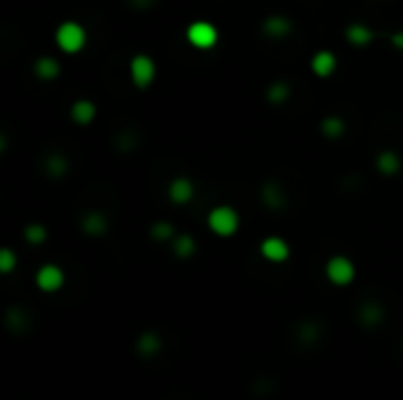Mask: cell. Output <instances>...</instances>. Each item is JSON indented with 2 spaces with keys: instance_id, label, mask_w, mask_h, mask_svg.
Returning <instances> with one entry per match:
<instances>
[{
  "instance_id": "8fae6325",
  "label": "cell",
  "mask_w": 403,
  "mask_h": 400,
  "mask_svg": "<svg viewBox=\"0 0 403 400\" xmlns=\"http://www.w3.org/2000/svg\"><path fill=\"white\" fill-rule=\"evenodd\" d=\"M193 193H196V188H193V181L186 179V177H174L170 184H167V198L174 205H186Z\"/></svg>"
},
{
  "instance_id": "d4e9b609",
  "label": "cell",
  "mask_w": 403,
  "mask_h": 400,
  "mask_svg": "<svg viewBox=\"0 0 403 400\" xmlns=\"http://www.w3.org/2000/svg\"><path fill=\"white\" fill-rule=\"evenodd\" d=\"M17 266V254L12 247H3L0 250V273H12Z\"/></svg>"
},
{
  "instance_id": "9c48e42d",
  "label": "cell",
  "mask_w": 403,
  "mask_h": 400,
  "mask_svg": "<svg viewBox=\"0 0 403 400\" xmlns=\"http://www.w3.org/2000/svg\"><path fill=\"white\" fill-rule=\"evenodd\" d=\"M262 33L271 40H283L293 33V22L290 17L286 15H269L264 22H262Z\"/></svg>"
},
{
  "instance_id": "4fadbf2b",
  "label": "cell",
  "mask_w": 403,
  "mask_h": 400,
  "mask_svg": "<svg viewBox=\"0 0 403 400\" xmlns=\"http://www.w3.org/2000/svg\"><path fill=\"white\" fill-rule=\"evenodd\" d=\"M69 116L71 120L76 125H90L92 120L97 118V106H95V101H90V99H78V101H73L71 108H69Z\"/></svg>"
},
{
  "instance_id": "e0dca14e",
  "label": "cell",
  "mask_w": 403,
  "mask_h": 400,
  "mask_svg": "<svg viewBox=\"0 0 403 400\" xmlns=\"http://www.w3.org/2000/svg\"><path fill=\"white\" fill-rule=\"evenodd\" d=\"M43 169L48 177L62 179V177H66V172H69V158H66L64 153H50L43 162Z\"/></svg>"
},
{
  "instance_id": "484cf974",
  "label": "cell",
  "mask_w": 403,
  "mask_h": 400,
  "mask_svg": "<svg viewBox=\"0 0 403 400\" xmlns=\"http://www.w3.org/2000/svg\"><path fill=\"white\" fill-rule=\"evenodd\" d=\"M130 5L134 10H151L156 5V0H130Z\"/></svg>"
},
{
  "instance_id": "3957f363",
  "label": "cell",
  "mask_w": 403,
  "mask_h": 400,
  "mask_svg": "<svg viewBox=\"0 0 403 400\" xmlns=\"http://www.w3.org/2000/svg\"><path fill=\"white\" fill-rule=\"evenodd\" d=\"M127 69H130V80L137 90H146V87H151L153 80H156V73H158L156 62H153L149 54H144V52L134 54Z\"/></svg>"
},
{
  "instance_id": "7a4b0ae2",
  "label": "cell",
  "mask_w": 403,
  "mask_h": 400,
  "mask_svg": "<svg viewBox=\"0 0 403 400\" xmlns=\"http://www.w3.org/2000/svg\"><path fill=\"white\" fill-rule=\"evenodd\" d=\"M55 43L64 54H78L83 52L87 45V31L83 24L78 22H64L57 26L55 31Z\"/></svg>"
},
{
  "instance_id": "6da1fadb",
  "label": "cell",
  "mask_w": 403,
  "mask_h": 400,
  "mask_svg": "<svg viewBox=\"0 0 403 400\" xmlns=\"http://www.w3.org/2000/svg\"><path fill=\"white\" fill-rule=\"evenodd\" d=\"M207 228L219 238H231L241 228V217L231 205H217L207 212Z\"/></svg>"
},
{
  "instance_id": "603a6c76",
  "label": "cell",
  "mask_w": 403,
  "mask_h": 400,
  "mask_svg": "<svg viewBox=\"0 0 403 400\" xmlns=\"http://www.w3.org/2000/svg\"><path fill=\"white\" fill-rule=\"evenodd\" d=\"M24 240L29 243V245H43L45 240H48V228L43 226V224H26L24 226Z\"/></svg>"
},
{
  "instance_id": "9a60e30c",
  "label": "cell",
  "mask_w": 403,
  "mask_h": 400,
  "mask_svg": "<svg viewBox=\"0 0 403 400\" xmlns=\"http://www.w3.org/2000/svg\"><path fill=\"white\" fill-rule=\"evenodd\" d=\"M33 73H36V78L43 80V83H52V80H57L59 73H62V64H59L55 57H38L36 64H33Z\"/></svg>"
},
{
  "instance_id": "4316f807",
  "label": "cell",
  "mask_w": 403,
  "mask_h": 400,
  "mask_svg": "<svg viewBox=\"0 0 403 400\" xmlns=\"http://www.w3.org/2000/svg\"><path fill=\"white\" fill-rule=\"evenodd\" d=\"M302 330H305V332H300L302 339H309V342H312V339L319 337V330L316 328H302Z\"/></svg>"
},
{
  "instance_id": "83f0119b",
  "label": "cell",
  "mask_w": 403,
  "mask_h": 400,
  "mask_svg": "<svg viewBox=\"0 0 403 400\" xmlns=\"http://www.w3.org/2000/svg\"><path fill=\"white\" fill-rule=\"evenodd\" d=\"M392 45L396 47V50L403 52V31H396L394 33V36H392Z\"/></svg>"
},
{
  "instance_id": "ffe728a7",
  "label": "cell",
  "mask_w": 403,
  "mask_h": 400,
  "mask_svg": "<svg viewBox=\"0 0 403 400\" xmlns=\"http://www.w3.org/2000/svg\"><path fill=\"white\" fill-rule=\"evenodd\" d=\"M163 349V342H160V337L156 332H142L137 339V354L144 356V358H151L156 356L158 351Z\"/></svg>"
},
{
  "instance_id": "8992f818",
  "label": "cell",
  "mask_w": 403,
  "mask_h": 400,
  "mask_svg": "<svg viewBox=\"0 0 403 400\" xmlns=\"http://www.w3.org/2000/svg\"><path fill=\"white\" fill-rule=\"evenodd\" d=\"M64 280H66V276H64V271L57 266V264H45V266H40L38 273H36L38 290H43V292H48V295L62 290Z\"/></svg>"
},
{
  "instance_id": "d6986e66",
  "label": "cell",
  "mask_w": 403,
  "mask_h": 400,
  "mask_svg": "<svg viewBox=\"0 0 403 400\" xmlns=\"http://www.w3.org/2000/svg\"><path fill=\"white\" fill-rule=\"evenodd\" d=\"M290 94H293L290 83H286V80H274V83L267 87L264 99L269 101V104L281 106V104H286V101L290 99Z\"/></svg>"
},
{
  "instance_id": "5b68a950",
  "label": "cell",
  "mask_w": 403,
  "mask_h": 400,
  "mask_svg": "<svg viewBox=\"0 0 403 400\" xmlns=\"http://www.w3.org/2000/svg\"><path fill=\"white\" fill-rule=\"evenodd\" d=\"M326 278L338 288H345V285L354 283L356 278V266L354 262L345 254H335L326 262Z\"/></svg>"
},
{
  "instance_id": "52a82bcc",
  "label": "cell",
  "mask_w": 403,
  "mask_h": 400,
  "mask_svg": "<svg viewBox=\"0 0 403 400\" xmlns=\"http://www.w3.org/2000/svg\"><path fill=\"white\" fill-rule=\"evenodd\" d=\"M260 254L271 264H283L290 257V245L279 236H269L260 243Z\"/></svg>"
},
{
  "instance_id": "30bf717a",
  "label": "cell",
  "mask_w": 403,
  "mask_h": 400,
  "mask_svg": "<svg viewBox=\"0 0 403 400\" xmlns=\"http://www.w3.org/2000/svg\"><path fill=\"white\" fill-rule=\"evenodd\" d=\"M80 228H83V233L90 236V238H102V236L109 233V217L99 212V209H92V212H87L83 219H80Z\"/></svg>"
},
{
  "instance_id": "ba28073f",
  "label": "cell",
  "mask_w": 403,
  "mask_h": 400,
  "mask_svg": "<svg viewBox=\"0 0 403 400\" xmlns=\"http://www.w3.org/2000/svg\"><path fill=\"white\" fill-rule=\"evenodd\" d=\"M260 200L264 202V207H269L271 212H279V209H283L286 207V191H283V186H281L276 179L264 181L262 188H260Z\"/></svg>"
},
{
  "instance_id": "ac0fdd59",
  "label": "cell",
  "mask_w": 403,
  "mask_h": 400,
  "mask_svg": "<svg viewBox=\"0 0 403 400\" xmlns=\"http://www.w3.org/2000/svg\"><path fill=\"white\" fill-rule=\"evenodd\" d=\"M319 130H321V134H324L326 139L335 141V139L345 137V132H347V123H345V118H340V116H326L324 120H321Z\"/></svg>"
},
{
  "instance_id": "7402d4cb",
  "label": "cell",
  "mask_w": 403,
  "mask_h": 400,
  "mask_svg": "<svg viewBox=\"0 0 403 400\" xmlns=\"http://www.w3.org/2000/svg\"><path fill=\"white\" fill-rule=\"evenodd\" d=\"M382 318H385V309H382L380 304H375V302L364 304L361 311H359V321L364 323L366 328H375V325H380Z\"/></svg>"
},
{
  "instance_id": "2e32d148",
  "label": "cell",
  "mask_w": 403,
  "mask_h": 400,
  "mask_svg": "<svg viewBox=\"0 0 403 400\" xmlns=\"http://www.w3.org/2000/svg\"><path fill=\"white\" fill-rule=\"evenodd\" d=\"M375 167H378L380 174H385V177H394V174L401 172V158L399 153L394 151H380L378 158H375Z\"/></svg>"
},
{
  "instance_id": "44dd1931",
  "label": "cell",
  "mask_w": 403,
  "mask_h": 400,
  "mask_svg": "<svg viewBox=\"0 0 403 400\" xmlns=\"http://www.w3.org/2000/svg\"><path fill=\"white\" fill-rule=\"evenodd\" d=\"M172 254L179 257V259H189V257L196 254V240L189 233H177L172 238Z\"/></svg>"
},
{
  "instance_id": "5bb4252c",
  "label": "cell",
  "mask_w": 403,
  "mask_h": 400,
  "mask_svg": "<svg viewBox=\"0 0 403 400\" xmlns=\"http://www.w3.org/2000/svg\"><path fill=\"white\" fill-rule=\"evenodd\" d=\"M345 38L352 47H368L375 40V31L366 24H349L345 29Z\"/></svg>"
},
{
  "instance_id": "277c9868",
  "label": "cell",
  "mask_w": 403,
  "mask_h": 400,
  "mask_svg": "<svg viewBox=\"0 0 403 400\" xmlns=\"http://www.w3.org/2000/svg\"><path fill=\"white\" fill-rule=\"evenodd\" d=\"M186 43H189L193 50H212L215 45L219 43V31L215 29L210 22H193L189 24V29H186Z\"/></svg>"
},
{
  "instance_id": "7c38bea8",
  "label": "cell",
  "mask_w": 403,
  "mask_h": 400,
  "mask_svg": "<svg viewBox=\"0 0 403 400\" xmlns=\"http://www.w3.org/2000/svg\"><path fill=\"white\" fill-rule=\"evenodd\" d=\"M312 71L319 78H331L338 71V57L331 50H319L312 57Z\"/></svg>"
},
{
  "instance_id": "cb8c5ba5",
  "label": "cell",
  "mask_w": 403,
  "mask_h": 400,
  "mask_svg": "<svg viewBox=\"0 0 403 400\" xmlns=\"http://www.w3.org/2000/svg\"><path fill=\"white\" fill-rule=\"evenodd\" d=\"M149 236H151V238L156 240V243H167V240H172L177 233H174V226H172L170 221L160 219V221H153V224H151Z\"/></svg>"
}]
</instances>
